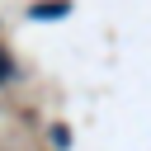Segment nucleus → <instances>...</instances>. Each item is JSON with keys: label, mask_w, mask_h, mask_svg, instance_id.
<instances>
[{"label": "nucleus", "mask_w": 151, "mask_h": 151, "mask_svg": "<svg viewBox=\"0 0 151 151\" xmlns=\"http://www.w3.org/2000/svg\"><path fill=\"white\" fill-rule=\"evenodd\" d=\"M9 80H14V66H9V57L0 52V85H9Z\"/></svg>", "instance_id": "nucleus-1"}]
</instances>
